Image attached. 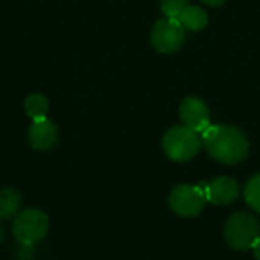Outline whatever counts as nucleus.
Listing matches in <instances>:
<instances>
[{
	"mask_svg": "<svg viewBox=\"0 0 260 260\" xmlns=\"http://www.w3.org/2000/svg\"><path fill=\"white\" fill-rule=\"evenodd\" d=\"M207 152L219 163L236 165L248 155L247 136L232 125H210L201 139Z\"/></svg>",
	"mask_w": 260,
	"mask_h": 260,
	"instance_id": "f257e3e1",
	"label": "nucleus"
},
{
	"mask_svg": "<svg viewBox=\"0 0 260 260\" xmlns=\"http://www.w3.org/2000/svg\"><path fill=\"white\" fill-rule=\"evenodd\" d=\"M201 143L198 133L183 125L174 126L165 134L163 149L174 161H189L200 152Z\"/></svg>",
	"mask_w": 260,
	"mask_h": 260,
	"instance_id": "f03ea898",
	"label": "nucleus"
},
{
	"mask_svg": "<svg viewBox=\"0 0 260 260\" xmlns=\"http://www.w3.org/2000/svg\"><path fill=\"white\" fill-rule=\"evenodd\" d=\"M225 239L236 250H248L260 239L257 219L248 213H235L225 224Z\"/></svg>",
	"mask_w": 260,
	"mask_h": 260,
	"instance_id": "7ed1b4c3",
	"label": "nucleus"
},
{
	"mask_svg": "<svg viewBox=\"0 0 260 260\" xmlns=\"http://www.w3.org/2000/svg\"><path fill=\"white\" fill-rule=\"evenodd\" d=\"M49 230V218L43 210L38 209H27L21 213L14 221V236L15 239L26 245H35L40 242Z\"/></svg>",
	"mask_w": 260,
	"mask_h": 260,
	"instance_id": "20e7f679",
	"label": "nucleus"
},
{
	"mask_svg": "<svg viewBox=\"0 0 260 260\" xmlns=\"http://www.w3.org/2000/svg\"><path fill=\"white\" fill-rule=\"evenodd\" d=\"M207 203L206 184L193 186V184H181L175 187L169 195L171 209L184 218L197 216L203 212Z\"/></svg>",
	"mask_w": 260,
	"mask_h": 260,
	"instance_id": "39448f33",
	"label": "nucleus"
},
{
	"mask_svg": "<svg viewBox=\"0 0 260 260\" xmlns=\"http://www.w3.org/2000/svg\"><path fill=\"white\" fill-rule=\"evenodd\" d=\"M186 40V27L178 18L158 20L151 32L152 46L161 53H174L181 49Z\"/></svg>",
	"mask_w": 260,
	"mask_h": 260,
	"instance_id": "423d86ee",
	"label": "nucleus"
},
{
	"mask_svg": "<svg viewBox=\"0 0 260 260\" xmlns=\"http://www.w3.org/2000/svg\"><path fill=\"white\" fill-rule=\"evenodd\" d=\"M180 119L184 126L193 129L198 134H203L210 126V113L207 105L195 96L183 99L180 105Z\"/></svg>",
	"mask_w": 260,
	"mask_h": 260,
	"instance_id": "0eeeda50",
	"label": "nucleus"
},
{
	"mask_svg": "<svg viewBox=\"0 0 260 260\" xmlns=\"http://www.w3.org/2000/svg\"><path fill=\"white\" fill-rule=\"evenodd\" d=\"M58 142V128L47 117L34 120L29 128V143L34 149L47 151Z\"/></svg>",
	"mask_w": 260,
	"mask_h": 260,
	"instance_id": "6e6552de",
	"label": "nucleus"
},
{
	"mask_svg": "<svg viewBox=\"0 0 260 260\" xmlns=\"http://www.w3.org/2000/svg\"><path fill=\"white\" fill-rule=\"evenodd\" d=\"M206 195H207V201L216 206L230 204L238 198L239 186L233 178L218 177L210 184H206Z\"/></svg>",
	"mask_w": 260,
	"mask_h": 260,
	"instance_id": "1a4fd4ad",
	"label": "nucleus"
},
{
	"mask_svg": "<svg viewBox=\"0 0 260 260\" xmlns=\"http://www.w3.org/2000/svg\"><path fill=\"white\" fill-rule=\"evenodd\" d=\"M178 20L189 30H201L206 27L209 17H207V12L201 9L200 6H187Z\"/></svg>",
	"mask_w": 260,
	"mask_h": 260,
	"instance_id": "9d476101",
	"label": "nucleus"
},
{
	"mask_svg": "<svg viewBox=\"0 0 260 260\" xmlns=\"http://www.w3.org/2000/svg\"><path fill=\"white\" fill-rule=\"evenodd\" d=\"M21 197L12 189L0 190V219H9L20 209Z\"/></svg>",
	"mask_w": 260,
	"mask_h": 260,
	"instance_id": "9b49d317",
	"label": "nucleus"
},
{
	"mask_svg": "<svg viewBox=\"0 0 260 260\" xmlns=\"http://www.w3.org/2000/svg\"><path fill=\"white\" fill-rule=\"evenodd\" d=\"M24 110H26L27 116L32 120L44 119V117H47L49 101L46 99V96H43L40 93H34V94H30V96L26 98V101H24Z\"/></svg>",
	"mask_w": 260,
	"mask_h": 260,
	"instance_id": "f8f14e48",
	"label": "nucleus"
},
{
	"mask_svg": "<svg viewBox=\"0 0 260 260\" xmlns=\"http://www.w3.org/2000/svg\"><path fill=\"white\" fill-rule=\"evenodd\" d=\"M245 200L248 206L260 213V174L254 175L245 187Z\"/></svg>",
	"mask_w": 260,
	"mask_h": 260,
	"instance_id": "ddd939ff",
	"label": "nucleus"
},
{
	"mask_svg": "<svg viewBox=\"0 0 260 260\" xmlns=\"http://www.w3.org/2000/svg\"><path fill=\"white\" fill-rule=\"evenodd\" d=\"M187 6L189 0H161V11L169 18H180Z\"/></svg>",
	"mask_w": 260,
	"mask_h": 260,
	"instance_id": "4468645a",
	"label": "nucleus"
},
{
	"mask_svg": "<svg viewBox=\"0 0 260 260\" xmlns=\"http://www.w3.org/2000/svg\"><path fill=\"white\" fill-rule=\"evenodd\" d=\"M253 253H254V257L256 260H260V239L253 245Z\"/></svg>",
	"mask_w": 260,
	"mask_h": 260,
	"instance_id": "2eb2a0df",
	"label": "nucleus"
},
{
	"mask_svg": "<svg viewBox=\"0 0 260 260\" xmlns=\"http://www.w3.org/2000/svg\"><path fill=\"white\" fill-rule=\"evenodd\" d=\"M203 2L210 6H221L222 3H225V0H203Z\"/></svg>",
	"mask_w": 260,
	"mask_h": 260,
	"instance_id": "dca6fc26",
	"label": "nucleus"
},
{
	"mask_svg": "<svg viewBox=\"0 0 260 260\" xmlns=\"http://www.w3.org/2000/svg\"><path fill=\"white\" fill-rule=\"evenodd\" d=\"M3 241V229L0 227V242Z\"/></svg>",
	"mask_w": 260,
	"mask_h": 260,
	"instance_id": "f3484780",
	"label": "nucleus"
}]
</instances>
